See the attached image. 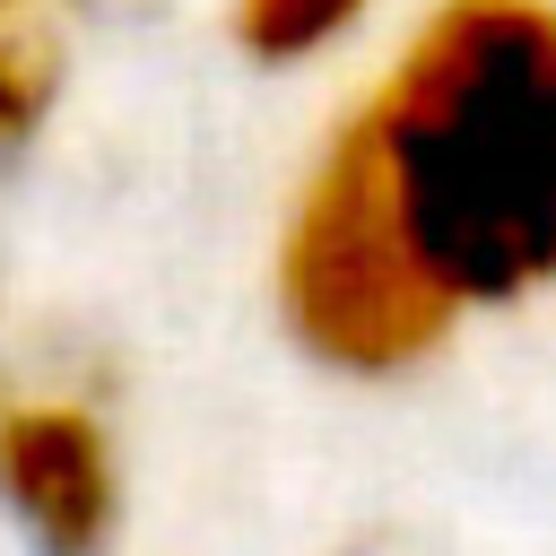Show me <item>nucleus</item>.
Returning <instances> with one entry per match:
<instances>
[{
    "mask_svg": "<svg viewBox=\"0 0 556 556\" xmlns=\"http://www.w3.org/2000/svg\"><path fill=\"white\" fill-rule=\"evenodd\" d=\"M295 226L434 348L556 287V0H434L304 165Z\"/></svg>",
    "mask_w": 556,
    "mask_h": 556,
    "instance_id": "nucleus-1",
    "label": "nucleus"
},
{
    "mask_svg": "<svg viewBox=\"0 0 556 556\" xmlns=\"http://www.w3.org/2000/svg\"><path fill=\"white\" fill-rule=\"evenodd\" d=\"M0 9H9V0H0Z\"/></svg>",
    "mask_w": 556,
    "mask_h": 556,
    "instance_id": "nucleus-5",
    "label": "nucleus"
},
{
    "mask_svg": "<svg viewBox=\"0 0 556 556\" xmlns=\"http://www.w3.org/2000/svg\"><path fill=\"white\" fill-rule=\"evenodd\" d=\"M374 9L382 0H226V26L261 70H295V61H321L348 35H365Z\"/></svg>",
    "mask_w": 556,
    "mask_h": 556,
    "instance_id": "nucleus-3",
    "label": "nucleus"
},
{
    "mask_svg": "<svg viewBox=\"0 0 556 556\" xmlns=\"http://www.w3.org/2000/svg\"><path fill=\"white\" fill-rule=\"evenodd\" d=\"M52 104H61V43L35 17V0H9L0 9V139H35Z\"/></svg>",
    "mask_w": 556,
    "mask_h": 556,
    "instance_id": "nucleus-4",
    "label": "nucleus"
},
{
    "mask_svg": "<svg viewBox=\"0 0 556 556\" xmlns=\"http://www.w3.org/2000/svg\"><path fill=\"white\" fill-rule=\"evenodd\" d=\"M122 443L78 391L0 382V513L35 556H113L122 539Z\"/></svg>",
    "mask_w": 556,
    "mask_h": 556,
    "instance_id": "nucleus-2",
    "label": "nucleus"
}]
</instances>
